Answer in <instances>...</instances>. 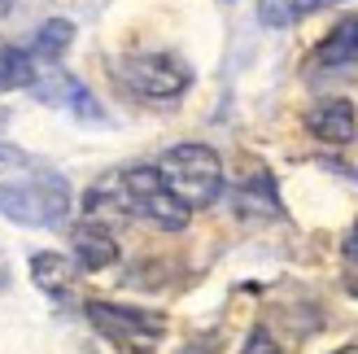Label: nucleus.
Segmentation results:
<instances>
[{
  "instance_id": "obj_13",
  "label": "nucleus",
  "mask_w": 358,
  "mask_h": 354,
  "mask_svg": "<svg viewBox=\"0 0 358 354\" xmlns=\"http://www.w3.org/2000/svg\"><path fill=\"white\" fill-rule=\"evenodd\" d=\"M40 75L31 48H0V92H13V87H31V79Z\"/></svg>"
},
{
  "instance_id": "obj_20",
  "label": "nucleus",
  "mask_w": 358,
  "mask_h": 354,
  "mask_svg": "<svg viewBox=\"0 0 358 354\" xmlns=\"http://www.w3.org/2000/svg\"><path fill=\"white\" fill-rule=\"evenodd\" d=\"M332 171H341V175H350V180H358V167H341V162H328Z\"/></svg>"
},
{
  "instance_id": "obj_17",
  "label": "nucleus",
  "mask_w": 358,
  "mask_h": 354,
  "mask_svg": "<svg viewBox=\"0 0 358 354\" xmlns=\"http://www.w3.org/2000/svg\"><path fill=\"white\" fill-rule=\"evenodd\" d=\"M341 250H345V258H350L354 267H358V219H354V227L345 232V245H341Z\"/></svg>"
},
{
  "instance_id": "obj_10",
  "label": "nucleus",
  "mask_w": 358,
  "mask_h": 354,
  "mask_svg": "<svg viewBox=\"0 0 358 354\" xmlns=\"http://www.w3.org/2000/svg\"><path fill=\"white\" fill-rule=\"evenodd\" d=\"M231 201H236L241 215H262V219H280V192H275V180L266 171H254L249 180L231 192Z\"/></svg>"
},
{
  "instance_id": "obj_12",
  "label": "nucleus",
  "mask_w": 358,
  "mask_h": 354,
  "mask_svg": "<svg viewBox=\"0 0 358 354\" xmlns=\"http://www.w3.org/2000/svg\"><path fill=\"white\" fill-rule=\"evenodd\" d=\"M70 40H75V22H66V17H52V22H44L40 31H35L31 57H35V62H57L62 52L70 48Z\"/></svg>"
},
{
  "instance_id": "obj_18",
  "label": "nucleus",
  "mask_w": 358,
  "mask_h": 354,
  "mask_svg": "<svg viewBox=\"0 0 358 354\" xmlns=\"http://www.w3.org/2000/svg\"><path fill=\"white\" fill-rule=\"evenodd\" d=\"M345 293H350V297H358V271H350V276H345Z\"/></svg>"
},
{
  "instance_id": "obj_19",
  "label": "nucleus",
  "mask_w": 358,
  "mask_h": 354,
  "mask_svg": "<svg viewBox=\"0 0 358 354\" xmlns=\"http://www.w3.org/2000/svg\"><path fill=\"white\" fill-rule=\"evenodd\" d=\"M5 285H9V258L0 254V289H5Z\"/></svg>"
},
{
  "instance_id": "obj_16",
  "label": "nucleus",
  "mask_w": 358,
  "mask_h": 354,
  "mask_svg": "<svg viewBox=\"0 0 358 354\" xmlns=\"http://www.w3.org/2000/svg\"><path fill=\"white\" fill-rule=\"evenodd\" d=\"M341 0H293V17H306V13H319V9H332Z\"/></svg>"
},
{
  "instance_id": "obj_6",
  "label": "nucleus",
  "mask_w": 358,
  "mask_h": 354,
  "mask_svg": "<svg viewBox=\"0 0 358 354\" xmlns=\"http://www.w3.org/2000/svg\"><path fill=\"white\" fill-rule=\"evenodd\" d=\"M31 97L52 105V110H70L83 122H105V110L92 101V92H87V87L70 75V70H62V66H48V75H35L31 79Z\"/></svg>"
},
{
  "instance_id": "obj_8",
  "label": "nucleus",
  "mask_w": 358,
  "mask_h": 354,
  "mask_svg": "<svg viewBox=\"0 0 358 354\" xmlns=\"http://www.w3.org/2000/svg\"><path fill=\"white\" fill-rule=\"evenodd\" d=\"M354 62H358V13L341 17V22L310 48V66L315 70H345Z\"/></svg>"
},
{
  "instance_id": "obj_15",
  "label": "nucleus",
  "mask_w": 358,
  "mask_h": 354,
  "mask_svg": "<svg viewBox=\"0 0 358 354\" xmlns=\"http://www.w3.org/2000/svg\"><path fill=\"white\" fill-rule=\"evenodd\" d=\"M241 354H284V350H280V341L271 337V328H266V324H254V328H249V337H245V346H241Z\"/></svg>"
},
{
  "instance_id": "obj_9",
  "label": "nucleus",
  "mask_w": 358,
  "mask_h": 354,
  "mask_svg": "<svg viewBox=\"0 0 358 354\" xmlns=\"http://www.w3.org/2000/svg\"><path fill=\"white\" fill-rule=\"evenodd\" d=\"M70 250H75V267H83V271H105L118 262V241L92 219L70 232Z\"/></svg>"
},
{
  "instance_id": "obj_11",
  "label": "nucleus",
  "mask_w": 358,
  "mask_h": 354,
  "mask_svg": "<svg viewBox=\"0 0 358 354\" xmlns=\"http://www.w3.org/2000/svg\"><path fill=\"white\" fill-rule=\"evenodd\" d=\"M70 271H75V262H70L66 254H35L31 258V280L40 285L44 293H66L70 289Z\"/></svg>"
},
{
  "instance_id": "obj_7",
  "label": "nucleus",
  "mask_w": 358,
  "mask_h": 354,
  "mask_svg": "<svg viewBox=\"0 0 358 354\" xmlns=\"http://www.w3.org/2000/svg\"><path fill=\"white\" fill-rule=\"evenodd\" d=\"M306 132L315 140H324V145H350V140L358 136V110H354V101H345V97L319 101L315 110L306 114Z\"/></svg>"
},
{
  "instance_id": "obj_21",
  "label": "nucleus",
  "mask_w": 358,
  "mask_h": 354,
  "mask_svg": "<svg viewBox=\"0 0 358 354\" xmlns=\"http://www.w3.org/2000/svg\"><path fill=\"white\" fill-rule=\"evenodd\" d=\"M17 9V0H0V17H5V13H13Z\"/></svg>"
},
{
  "instance_id": "obj_3",
  "label": "nucleus",
  "mask_w": 358,
  "mask_h": 354,
  "mask_svg": "<svg viewBox=\"0 0 358 354\" xmlns=\"http://www.w3.org/2000/svg\"><path fill=\"white\" fill-rule=\"evenodd\" d=\"M87 324H92L105 341H114L118 350L131 354H153L162 346L171 320L162 311H145V306H118V302H87L83 306Z\"/></svg>"
},
{
  "instance_id": "obj_4",
  "label": "nucleus",
  "mask_w": 358,
  "mask_h": 354,
  "mask_svg": "<svg viewBox=\"0 0 358 354\" xmlns=\"http://www.w3.org/2000/svg\"><path fill=\"white\" fill-rule=\"evenodd\" d=\"M118 192H122V210H127V215L149 219L153 227H162V232H179V227H188V219H192V210L162 184V171L157 167L118 171Z\"/></svg>"
},
{
  "instance_id": "obj_22",
  "label": "nucleus",
  "mask_w": 358,
  "mask_h": 354,
  "mask_svg": "<svg viewBox=\"0 0 358 354\" xmlns=\"http://www.w3.org/2000/svg\"><path fill=\"white\" fill-rule=\"evenodd\" d=\"M332 354H358V346H341V350H332Z\"/></svg>"
},
{
  "instance_id": "obj_2",
  "label": "nucleus",
  "mask_w": 358,
  "mask_h": 354,
  "mask_svg": "<svg viewBox=\"0 0 358 354\" xmlns=\"http://www.w3.org/2000/svg\"><path fill=\"white\" fill-rule=\"evenodd\" d=\"M70 215V184L52 171H35L27 180L0 184V219L22 227H57Z\"/></svg>"
},
{
  "instance_id": "obj_23",
  "label": "nucleus",
  "mask_w": 358,
  "mask_h": 354,
  "mask_svg": "<svg viewBox=\"0 0 358 354\" xmlns=\"http://www.w3.org/2000/svg\"><path fill=\"white\" fill-rule=\"evenodd\" d=\"M5 122H9V110H0V132H5Z\"/></svg>"
},
{
  "instance_id": "obj_5",
  "label": "nucleus",
  "mask_w": 358,
  "mask_h": 354,
  "mask_svg": "<svg viewBox=\"0 0 358 354\" xmlns=\"http://www.w3.org/2000/svg\"><path fill=\"white\" fill-rule=\"evenodd\" d=\"M118 83L136 97H149V101H171V97H184L188 83H192V70L171 57V52H136V57H122L118 62Z\"/></svg>"
},
{
  "instance_id": "obj_14",
  "label": "nucleus",
  "mask_w": 358,
  "mask_h": 354,
  "mask_svg": "<svg viewBox=\"0 0 358 354\" xmlns=\"http://www.w3.org/2000/svg\"><path fill=\"white\" fill-rule=\"evenodd\" d=\"M258 22L262 27H289L293 22V0H258Z\"/></svg>"
},
{
  "instance_id": "obj_1",
  "label": "nucleus",
  "mask_w": 358,
  "mask_h": 354,
  "mask_svg": "<svg viewBox=\"0 0 358 354\" xmlns=\"http://www.w3.org/2000/svg\"><path fill=\"white\" fill-rule=\"evenodd\" d=\"M157 171H162V184L188 210H206L223 197V157L210 145H192V140L188 145H171Z\"/></svg>"
}]
</instances>
